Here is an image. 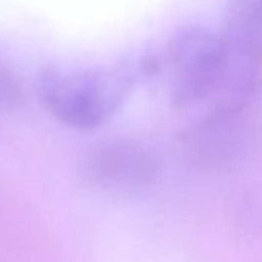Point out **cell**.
Wrapping results in <instances>:
<instances>
[{"label": "cell", "instance_id": "obj_5", "mask_svg": "<svg viewBox=\"0 0 262 262\" xmlns=\"http://www.w3.org/2000/svg\"><path fill=\"white\" fill-rule=\"evenodd\" d=\"M85 182L113 196H135L151 188L161 176V161L150 148L129 142H105L86 153L82 162Z\"/></svg>", "mask_w": 262, "mask_h": 262}, {"label": "cell", "instance_id": "obj_2", "mask_svg": "<svg viewBox=\"0 0 262 262\" xmlns=\"http://www.w3.org/2000/svg\"><path fill=\"white\" fill-rule=\"evenodd\" d=\"M165 76L173 106L188 108L224 94L228 83V59L217 33L198 25L179 30L156 56ZM158 73V74H159Z\"/></svg>", "mask_w": 262, "mask_h": 262}, {"label": "cell", "instance_id": "obj_1", "mask_svg": "<svg viewBox=\"0 0 262 262\" xmlns=\"http://www.w3.org/2000/svg\"><path fill=\"white\" fill-rule=\"evenodd\" d=\"M141 77L138 63L68 70L50 67L36 82L45 110L62 125L90 131L106 123L120 110Z\"/></svg>", "mask_w": 262, "mask_h": 262}, {"label": "cell", "instance_id": "obj_3", "mask_svg": "<svg viewBox=\"0 0 262 262\" xmlns=\"http://www.w3.org/2000/svg\"><path fill=\"white\" fill-rule=\"evenodd\" d=\"M251 138L248 103L219 100L182 131L178 147L182 159L193 168L221 173L237 167L247 158Z\"/></svg>", "mask_w": 262, "mask_h": 262}, {"label": "cell", "instance_id": "obj_4", "mask_svg": "<svg viewBox=\"0 0 262 262\" xmlns=\"http://www.w3.org/2000/svg\"><path fill=\"white\" fill-rule=\"evenodd\" d=\"M217 34L228 59L222 97L250 100L262 71V0H227Z\"/></svg>", "mask_w": 262, "mask_h": 262}, {"label": "cell", "instance_id": "obj_6", "mask_svg": "<svg viewBox=\"0 0 262 262\" xmlns=\"http://www.w3.org/2000/svg\"><path fill=\"white\" fill-rule=\"evenodd\" d=\"M25 100L24 85L19 76L0 62V113L16 111Z\"/></svg>", "mask_w": 262, "mask_h": 262}]
</instances>
